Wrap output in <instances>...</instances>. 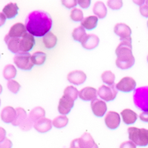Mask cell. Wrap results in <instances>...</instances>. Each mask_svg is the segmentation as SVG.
I'll use <instances>...</instances> for the list:
<instances>
[{"label": "cell", "mask_w": 148, "mask_h": 148, "mask_svg": "<svg viewBox=\"0 0 148 148\" xmlns=\"http://www.w3.org/2000/svg\"><path fill=\"white\" fill-rule=\"evenodd\" d=\"M2 86L0 84V94L2 93Z\"/></svg>", "instance_id": "cell-48"}, {"label": "cell", "mask_w": 148, "mask_h": 148, "mask_svg": "<svg viewBox=\"0 0 148 148\" xmlns=\"http://www.w3.org/2000/svg\"><path fill=\"white\" fill-rule=\"evenodd\" d=\"M108 7L112 10H119L123 5V2L121 0H109L108 1Z\"/></svg>", "instance_id": "cell-37"}, {"label": "cell", "mask_w": 148, "mask_h": 148, "mask_svg": "<svg viewBox=\"0 0 148 148\" xmlns=\"http://www.w3.org/2000/svg\"><path fill=\"white\" fill-rule=\"evenodd\" d=\"M52 121L49 119L42 118L34 122V127L39 133H46L52 128Z\"/></svg>", "instance_id": "cell-17"}, {"label": "cell", "mask_w": 148, "mask_h": 148, "mask_svg": "<svg viewBox=\"0 0 148 148\" xmlns=\"http://www.w3.org/2000/svg\"><path fill=\"white\" fill-rule=\"evenodd\" d=\"M71 148H82L80 138H76L73 140L71 143Z\"/></svg>", "instance_id": "cell-42"}, {"label": "cell", "mask_w": 148, "mask_h": 148, "mask_svg": "<svg viewBox=\"0 0 148 148\" xmlns=\"http://www.w3.org/2000/svg\"><path fill=\"white\" fill-rule=\"evenodd\" d=\"M16 115V109H14L13 107H5L1 113V119L5 123H8V124L11 123L12 124L15 119Z\"/></svg>", "instance_id": "cell-19"}, {"label": "cell", "mask_w": 148, "mask_h": 148, "mask_svg": "<svg viewBox=\"0 0 148 148\" xmlns=\"http://www.w3.org/2000/svg\"><path fill=\"white\" fill-rule=\"evenodd\" d=\"M129 138L137 146L145 147L148 145V130L144 128H128Z\"/></svg>", "instance_id": "cell-3"}, {"label": "cell", "mask_w": 148, "mask_h": 148, "mask_svg": "<svg viewBox=\"0 0 148 148\" xmlns=\"http://www.w3.org/2000/svg\"><path fill=\"white\" fill-rule=\"evenodd\" d=\"M27 33V29L25 25L22 23H16L10 27L8 35L12 38L21 39Z\"/></svg>", "instance_id": "cell-16"}, {"label": "cell", "mask_w": 148, "mask_h": 148, "mask_svg": "<svg viewBox=\"0 0 148 148\" xmlns=\"http://www.w3.org/2000/svg\"><path fill=\"white\" fill-rule=\"evenodd\" d=\"M6 17L4 15L3 13H0V27L4 25V24L6 22Z\"/></svg>", "instance_id": "cell-46"}, {"label": "cell", "mask_w": 148, "mask_h": 148, "mask_svg": "<svg viewBox=\"0 0 148 148\" xmlns=\"http://www.w3.org/2000/svg\"><path fill=\"white\" fill-rule=\"evenodd\" d=\"M147 62H148V56H147Z\"/></svg>", "instance_id": "cell-51"}, {"label": "cell", "mask_w": 148, "mask_h": 148, "mask_svg": "<svg viewBox=\"0 0 148 148\" xmlns=\"http://www.w3.org/2000/svg\"><path fill=\"white\" fill-rule=\"evenodd\" d=\"M0 105H1V99H0Z\"/></svg>", "instance_id": "cell-52"}, {"label": "cell", "mask_w": 148, "mask_h": 148, "mask_svg": "<svg viewBox=\"0 0 148 148\" xmlns=\"http://www.w3.org/2000/svg\"><path fill=\"white\" fill-rule=\"evenodd\" d=\"M119 148H136V145L131 141H125L121 144Z\"/></svg>", "instance_id": "cell-41"}, {"label": "cell", "mask_w": 148, "mask_h": 148, "mask_svg": "<svg viewBox=\"0 0 148 148\" xmlns=\"http://www.w3.org/2000/svg\"><path fill=\"white\" fill-rule=\"evenodd\" d=\"M133 2L136 4V5H139V6H141V5H143L144 4H145V0H141V1H138H138H136V0H134V1H133Z\"/></svg>", "instance_id": "cell-47"}, {"label": "cell", "mask_w": 148, "mask_h": 148, "mask_svg": "<svg viewBox=\"0 0 148 148\" xmlns=\"http://www.w3.org/2000/svg\"><path fill=\"white\" fill-rule=\"evenodd\" d=\"M121 116L122 117L123 121L128 125L134 124L138 118L136 113L130 109H125L122 110V112L121 113Z\"/></svg>", "instance_id": "cell-20"}, {"label": "cell", "mask_w": 148, "mask_h": 148, "mask_svg": "<svg viewBox=\"0 0 148 148\" xmlns=\"http://www.w3.org/2000/svg\"><path fill=\"white\" fill-rule=\"evenodd\" d=\"M18 7L16 3H10L8 4L7 5H5V8L2 10L3 14L5 16V17L9 19L14 18V17L16 16L18 14Z\"/></svg>", "instance_id": "cell-21"}, {"label": "cell", "mask_w": 148, "mask_h": 148, "mask_svg": "<svg viewBox=\"0 0 148 148\" xmlns=\"http://www.w3.org/2000/svg\"><path fill=\"white\" fill-rule=\"evenodd\" d=\"M140 14L145 18H148V5H143L139 8Z\"/></svg>", "instance_id": "cell-40"}, {"label": "cell", "mask_w": 148, "mask_h": 148, "mask_svg": "<svg viewBox=\"0 0 148 148\" xmlns=\"http://www.w3.org/2000/svg\"><path fill=\"white\" fill-rule=\"evenodd\" d=\"M79 94V90H78L75 87H73V86H68V87H67L64 90V95L68 96V97L72 99L74 101L77 99Z\"/></svg>", "instance_id": "cell-33"}, {"label": "cell", "mask_w": 148, "mask_h": 148, "mask_svg": "<svg viewBox=\"0 0 148 148\" xmlns=\"http://www.w3.org/2000/svg\"><path fill=\"white\" fill-rule=\"evenodd\" d=\"M92 11L94 13L96 17L98 18H104L106 17L107 14H108V10L104 3L102 2H96L94 4L93 8H92Z\"/></svg>", "instance_id": "cell-22"}, {"label": "cell", "mask_w": 148, "mask_h": 148, "mask_svg": "<svg viewBox=\"0 0 148 148\" xmlns=\"http://www.w3.org/2000/svg\"><path fill=\"white\" fill-rule=\"evenodd\" d=\"M145 3H146L147 5H148V0H147V1H145Z\"/></svg>", "instance_id": "cell-50"}, {"label": "cell", "mask_w": 148, "mask_h": 148, "mask_svg": "<svg viewBox=\"0 0 148 148\" xmlns=\"http://www.w3.org/2000/svg\"><path fill=\"white\" fill-rule=\"evenodd\" d=\"M116 54L117 59L116 66L121 70L129 69L134 65L135 58L132 52V39L121 40L116 47Z\"/></svg>", "instance_id": "cell-2"}, {"label": "cell", "mask_w": 148, "mask_h": 148, "mask_svg": "<svg viewBox=\"0 0 148 148\" xmlns=\"http://www.w3.org/2000/svg\"><path fill=\"white\" fill-rule=\"evenodd\" d=\"M46 58H47L46 54L43 52H40V51L35 52L31 56L33 63L34 64H36V65H42L44 64L46 61Z\"/></svg>", "instance_id": "cell-30"}, {"label": "cell", "mask_w": 148, "mask_h": 148, "mask_svg": "<svg viewBox=\"0 0 148 148\" xmlns=\"http://www.w3.org/2000/svg\"><path fill=\"white\" fill-rule=\"evenodd\" d=\"M7 86L8 88L9 89V90H10V92H13V93H14V94H16L17 92L19 91L21 88V85L19 84V83H18L16 81H15V80H13V79L9 80L8 82Z\"/></svg>", "instance_id": "cell-35"}, {"label": "cell", "mask_w": 148, "mask_h": 148, "mask_svg": "<svg viewBox=\"0 0 148 148\" xmlns=\"http://www.w3.org/2000/svg\"><path fill=\"white\" fill-rule=\"evenodd\" d=\"M5 42L8 47L9 51L13 53L17 54L20 52V39L19 38H12L8 35L5 37Z\"/></svg>", "instance_id": "cell-18"}, {"label": "cell", "mask_w": 148, "mask_h": 148, "mask_svg": "<svg viewBox=\"0 0 148 148\" xmlns=\"http://www.w3.org/2000/svg\"><path fill=\"white\" fill-rule=\"evenodd\" d=\"M98 91L91 87H87L79 91V96L83 101H91L97 99Z\"/></svg>", "instance_id": "cell-14"}, {"label": "cell", "mask_w": 148, "mask_h": 148, "mask_svg": "<svg viewBox=\"0 0 148 148\" xmlns=\"http://www.w3.org/2000/svg\"><path fill=\"white\" fill-rule=\"evenodd\" d=\"M14 62L18 68L23 71H30L34 65L31 59V55L29 53H18L14 56Z\"/></svg>", "instance_id": "cell-5"}, {"label": "cell", "mask_w": 148, "mask_h": 148, "mask_svg": "<svg viewBox=\"0 0 148 148\" xmlns=\"http://www.w3.org/2000/svg\"><path fill=\"white\" fill-rule=\"evenodd\" d=\"M101 79L102 82L105 84H108V86L114 85L115 82V75L113 73H112L110 71H104L102 74H101Z\"/></svg>", "instance_id": "cell-32"}, {"label": "cell", "mask_w": 148, "mask_h": 148, "mask_svg": "<svg viewBox=\"0 0 148 148\" xmlns=\"http://www.w3.org/2000/svg\"><path fill=\"white\" fill-rule=\"evenodd\" d=\"M16 118L12 123V125L14 126H19L22 121L27 117V113H26V111L22 108H16Z\"/></svg>", "instance_id": "cell-27"}, {"label": "cell", "mask_w": 148, "mask_h": 148, "mask_svg": "<svg viewBox=\"0 0 148 148\" xmlns=\"http://www.w3.org/2000/svg\"><path fill=\"white\" fill-rule=\"evenodd\" d=\"M133 101L137 108L143 111H148V86L135 90Z\"/></svg>", "instance_id": "cell-4"}, {"label": "cell", "mask_w": 148, "mask_h": 148, "mask_svg": "<svg viewBox=\"0 0 148 148\" xmlns=\"http://www.w3.org/2000/svg\"><path fill=\"white\" fill-rule=\"evenodd\" d=\"M136 87V82L131 77H124L116 85V89L121 92H129L135 90Z\"/></svg>", "instance_id": "cell-7"}, {"label": "cell", "mask_w": 148, "mask_h": 148, "mask_svg": "<svg viewBox=\"0 0 148 148\" xmlns=\"http://www.w3.org/2000/svg\"><path fill=\"white\" fill-rule=\"evenodd\" d=\"M53 25L51 15L42 10L31 12L25 20L27 31L34 36L42 37L50 32Z\"/></svg>", "instance_id": "cell-1"}, {"label": "cell", "mask_w": 148, "mask_h": 148, "mask_svg": "<svg viewBox=\"0 0 148 148\" xmlns=\"http://www.w3.org/2000/svg\"><path fill=\"white\" fill-rule=\"evenodd\" d=\"M140 119L145 122H148V111H144L139 115Z\"/></svg>", "instance_id": "cell-44"}, {"label": "cell", "mask_w": 148, "mask_h": 148, "mask_svg": "<svg viewBox=\"0 0 148 148\" xmlns=\"http://www.w3.org/2000/svg\"><path fill=\"white\" fill-rule=\"evenodd\" d=\"M34 125V121L29 118V116H27V118L22 121V124L19 125V127H20V129L22 130L23 131H28V130H30L33 127Z\"/></svg>", "instance_id": "cell-36"}, {"label": "cell", "mask_w": 148, "mask_h": 148, "mask_svg": "<svg viewBox=\"0 0 148 148\" xmlns=\"http://www.w3.org/2000/svg\"><path fill=\"white\" fill-rule=\"evenodd\" d=\"M67 81L70 83L75 85L82 84L86 81L87 76L83 71H74L69 73L67 76Z\"/></svg>", "instance_id": "cell-13"}, {"label": "cell", "mask_w": 148, "mask_h": 148, "mask_svg": "<svg viewBox=\"0 0 148 148\" xmlns=\"http://www.w3.org/2000/svg\"><path fill=\"white\" fill-rule=\"evenodd\" d=\"M62 4L67 8L71 9L73 8L76 7L78 4V2L76 0H62Z\"/></svg>", "instance_id": "cell-38"}, {"label": "cell", "mask_w": 148, "mask_h": 148, "mask_svg": "<svg viewBox=\"0 0 148 148\" xmlns=\"http://www.w3.org/2000/svg\"><path fill=\"white\" fill-rule=\"evenodd\" d=\"M12 141L7 138H5L3 141L0 142V148H12Z\"/></svg>", "instance_id": "cell-39"}, {"label": "cell", "mask_w": 148, "mask_h": 148, "mask_svg": "<svg viewBox=\"0 0 148 148\" xmlns=\"http://www.w3.org/2000/svg\"><path fill=\"white\" fill-rule=\"evenodd\" d=\"M74 100L71 99L68 96L63 95L61 98L58 106V110L59 113L62 115H67L71 112V109L73 108Z\"/></svg>", "instance_id": "cell-8"}, {"label": "cell", "mask_w": 148, "mask_h": 148, "mask_svg": "<svg viewBox=\"0 0 148 148\" xmlns=\"http://www.w3.org/2000/svg\"><path fill=\"white\" fill-rule=\"evenodd\" d=\"M71 18L74 22H82L84 19L83 12L80 9L74 8L71 13Z\"/></svg>", "instance_id": "cell-34"}, {"label": "cell", "mask_w": 148, "mask_h": 148, "mask_svg": "<svg viewBox=\"0 0 148 148\" xmlns=\"http://www.w3.org/2000/svg\"><path fill=\"white\" fill-rule=\"evenodd\" d=\"M6 136V130L3 127H0V142L3 141Z\"/></svg>", "instance_id": "cell-45"}, {"label": "cell", "mask_w": 148, "mask_h": 148, "mask_svg": "<svg viewBox=\"0 0 148 148\" xmlns=\"http://www.w3.org/2000/svg\"><path fill=\"white\" fill-rule=\"evenodd\" d=\"M86 36H87V34H86L85 30H84V27H82V26L74 29L72 33L73 38L74 40L76 41V42H82L83 41V39L85 38Z\"/></svg>", "instance_id": "cell-29"}, {"label": "cell", "mask_w": 148, "mask_h": 148, "mask_svg": "<svg viewBox=\"0 0 148 148\" xmlns=\"http://www.w3.org/2000/svg\"><path fill=\"white\" fill-rule=\"evenodd\" d=\"M98 23V17L96 16H90L86 18H84L81 22L82 27H84L86 30H93L96 28Z\"/></svg>", "instance_id": "cell-23"}, {"label": "cell", "mask_w": 148, "mask_h": 148, "mask_svg": "<svg viewBox=\"0 0 148 148\" xmlns=\"http://www.w3.org/2000/svg\"><path fill=\"white\" fill-rule=\"evenodd\" d=\"M104 121H105V125L109 129L115 130L119 126L121 123V119L118 113L114 111H110L107 113L104 118Z\"/></svg>", "instance_id": "cell-9"}, {"label": "cell", "mask_w": 148, "mask_h": 148, "mask_svg": "<svg viewBox=\"0 0 148 148\" xmlns=\"http://www.w3.org/2000/svg\"><path fill=\"white\" fill-rule=\"evenodd\" d=\"M35 45V39L33 35L26 33L20 39V52L28 53Z\"/></svg>", "instance_id": "cell-10"}, {"label": "cell", "mask_w": 148, "mask_h": 148, "mask_svg": "<svg viewBox=\"0 0 148 148\" xmlns=\"http://www.w3.org/2000/svg\"><path fill=\"white\" fill-rule=\"evenodd\" d=\"M57 37L52 32L47 33L43 36V43L45 46L48 49H52L57 44Z\"/></svg>", "instance_id": "cell-24"}, {"label": "cell", "mask_w": 148, "mask_h": 148, "mask_svg": "<svg viewBox=\"0 0 148 148\" xmlns=\"http://www.w3.org/2000/svg\"><path fill=\"white\" fill-rule=\"evenodd\" d=\"M91 109L92 113L97 117H102L107 112V104L104 101L100 99L92 100L91 101Z\"/></svg>", "instance_id": "cell-11"}, {"label": "cell", "mask_w": 148, "mask_h": 148, "mask_svg": "<svg viewBox=\"0 0 148 148\" xmlns=\"http://www.w3.org/2000/svg\"><path fill=\"white\" fill-rule=\"evenodd\" d=\"M117 90L115 84L112 86L102 85L98 90V96L104 101H111L116 99Z\"/></svg>", "instance_id": "cell-6"}, {"label": "cell", "mask_w": 148, "mask_h": 148, "mask_svg": "<svg viewBox=\"0 0 148 148\" xmlns=\"http://www.w3.org/2000/svg\"><path fill=\"white\" fill-rule=\"evenodd\" d=\"M68 118L65 116H57L56 118L54 119L52 121V124L56 128H63L64 127L67 126V125L68 124Z\"/></svg>", "instance_id": "cell-31"}, {"label": "cell", "mask_w": 148, "mask_h": 148, "mask_svg": "<svg viewBox=\"0 0 148 148\" xmlns=\"http://www.w3.org/2000/svg\"><path fill=\"white\" fill-rule=\"evenodd\" d=\"M81 43L84 48L87 50H92L99 45V38L95 34H88L86 36Z\"/></svg>", "instance_id": "cell-15"}, {"label": "cell", "mask_w": 148, "mask_h": 148, "mask_svg": "<svg viewBox=\"0 0 148 148\" xmlns=\"http://www.w3.org/2000/svg\"><path fill=\"white\" fill-rule=\"evenodd\" d=\"M29 118L32 120L34 122H36L38 120L42 118H45V110L41 107H36L35 108L30 111L29 113Z\"/></svg>", "instance_id": "cell-25"}, {"label": "cell", "mask_w": 148, "mask_h": 148, "mask_svg": "<svg viewBox=\"0 0 148 148\" xmlns=\"http://www.w3.org/2000/svg\"><path fill=\"white\" fill-rule=\"evenodd\" d=\"M114 33L120 37L121 40L131 39V29L124 23L116 24L114 27Z\"/></svg>", "instance_id": "cell-12"}, {"label": "cell", "mask_w": 148, "mask_h": 148, "mask_svg": "<svg viewBox=\"0 0 148 148\" xmlns=\"http://www.w3.org/2000/svg\"><path fill=\"white\" fill-rule=\"evenodd\" d=\"M79 138L81 141L82 148H92L96 145L92 136L88 133H84Z\"/></svg>", "instance_id": "cell-26"}, {"label": "cell", "mask_w": 148, "mask_h": 148, "mask_svg": "<svg viewBox=\"0 0 148 148\" xmlns=\"http://www.w3.org/2000/svg\"><path fill=\"white\" fill-rule=\"evenodd\" d=\"M147 27H148V21H147Z\"/></svg>", "instance_id": "cell-53"}, {"label": "cell", "mask_w": 148, "mask_h": 148, "mask_svg": "<svg viewBox=\"0 0 148 148\" xmlns=\"http://www.w3.org/2000/svg\"><path fill=\"white\" fill-rule=\"evenodd\" d=\"M90 0H79L78 1V4L80 5V7L84 9L88 8L90 5Z\"/></svg>", "instance_id": "cell-43"}, {"label": "cell", "mask_w": 148, "mask_h": 148, "mask_svg": "<svg viewBox=\"0 0 148 148\" xmlns=\"http://www.w3.org/2000/svg\"><path fill=\"white\" fill-rule=\"evenodd\" d=\"M92 148H99V147H98L97 145H96H96H94V146L92 147Z\"/></svg>", "instance_id": "cell-49"}, {"label": "cell", "mask_w": 148, "mask_h": 148, "mask_svg": "<svg viewBox=\"0 0 148 148\" xmlns=\"http://www.w3.org/2000/svg\"><path fill=\"white\" fill-rule=\"evenodd\" d=\"M16 76V69L14 65L8 64L5 67L3 71V76L7 80H11Z\"/></svg>", "instance_id": "cell-28"}]
</instances>
